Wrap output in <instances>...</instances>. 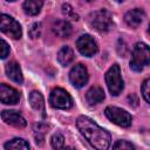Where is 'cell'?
<instances>
[{
    "label": "cell",
    "instance_id": "f1b7e54d",
    "mask_svg": "<svg viewBox=\"0 0 150 150\" xmlns=\"http://www.w3.org/2000/svg\"><path fill=\"white\" fill-rule=\"evenodd\" d=\"M7 1H14V0H7Z\"/></svg>",
    "mask_w": 150,
    "mask_h": 150
},
{
    "label": "cell",
    "instance_id": "5bb4252c",
    "mask_svg": "<svg viewBox=\"0 0 150 150\" xmlns=\"http://www.w3.org/2000/svg\"><path fill=\"white\" fill-rule=\"evenodd\" d=\"M6 74H7V76L12 81H14L16 83H22L23 82V76H22L21 69H20L19 64L15 61H12V62L7 63V66H6Z\"/></svg>",
    "mask_w": 150,
    "mask_h": 150
},
{
    "label": "cell",
    "instance_id": "7a4b0ae2",
    "mask_svg": "<svg viewBox=\"0 0 150 150\" xmlns=\"http://www.w3.org/2000/svg\"><path fill=\"white\" fill-rule=\"evenodd\" d=\"M149 62H150V49L148 45L143 42L136 43L130 60V68L134 71H142L144 67L149 66Z\"/></svg>",
    "mask_w": 150,
    "mask_h": 150
},
{
    "label": "cell",
    "instance_id": "cb8c5ba5",
    "mask_svg": "<svg viewBox=\"0 0 150 150\" xmlns=\"http://www.w3.org/2000/svg\"><path fill=\"white\" fill-rule=\"evenodd\" d=\"M149 88H150V80L146 79V80H144V82H143V84H142V87H141L142 96H143V98L145 100L146 103L150 102V100H149V93H150V91H149Z\"/></svg>",
    "mask_w": 150,
    "mask_h": 150
},
{
    "label": "cell",
    "instance_id": "d6986e66",
    "mask_svg": "<svg viewBox=\"0 0 150 150\" xmlns=\"http://www.w3.org/2000/svg\"><path fill=\"white\" fill-rule=\"evenodd\" d=\"M48 129H49V127L47 124L42 123V122H38V123L34 124L33 131H34V138H35L36 144H42L43 143L45 136L48 132Z\"/></svg>",
    "mask_w": 150,
    "mask_h": 150
},
{
    "label": "cell",
    "instance_id": "7c38bea8",
    "mask_svg": "<svg viewBox=\"0 0 150 150\" xmlns=\"http://www.w3.org/2000/svg\"><path fill=\"white\" fill-rule=\"evenodd\" d=\"M145 18V13L143 9L141 8H135V9H131L129 12H127V14L124 15V20H125V23L131 27V28H136L138 27L142 21L144 20Z\"/></svg>",
    "mask_w": 150,
    "mask_h": 150
},
{
    "label": "cell",
    "instance_id": "484cf974",
    "mask_svg": "<svg viewBox=\"0 0 150 150\" xmlns=\"http://www.w3.org/2000/svg\"><path fill=\"white\" fill-rule=\"evenodd\" d=\"M114 149H135V146L129 143L128 141H117L114 145H112Z\"/></svg>",
    "mask_w": 150,
    "mask_h": 150
},
{
    "label": "cell",
    "instance_id": "ffe728a7",
    "mask_svg": "<svg viewBox=\"0 0 150 150\" xmlns=\"http://www.w3.org/2000/svg\"><path fill=\"white\" fill-rule=\"evenodd\" d=\"M5 149H29V144L22 138H13L5 144Z\"/></svg>",
    "mask_w": 150,
    "mask_h": 150
},
{
    "label": "cell",
    "instance_id": "44dd1931",
    "mask_svg": "<svg viewBox=\"0 0 150 150\" xmlns=\"http://www.w3.org/2000/svg\"><path fill=\"white\" fill-rule=\"evenodd\" d=\"M50 143L54 149H62V148H64V137L62 136V134L56 132L52 136Z\"/></svg>",
    "mask_w": 150,
    "mask_h": 150
},
{
    "label": "cell",
    "instance_id": "3957f363",
    "mask_svg": "<svg viewBox=\"0 0 150 150\" xmlns=\"http://www.w3.org/2000/svg\"><path fill=\"white\" fill-rule=\"evenodd\" d=\"M90 26L97 32H107L112 26V15L107 9H100L89 15Z\"/></svg>",
    "mask_w": 150,
    "mask_h": 150
},
{
    "label": "cell",
    "instance_id": "9a60e30c",
    "mask_svg": "<svg viewBox=\"0 0 150 150\" xmlns=\"http://www.w3.org/2000/svg\"><path fill=\"white\" fill-rule=\"evenodd\" d=\"M86 100L89 104H97L104 100V91L100 87H93L87 91Z\"/></svg>",
    "mask_w": 150,
    "mask_h": 150
},
{
    "label": "cell",
    "instance_id": "ac0fdd59",
    "mask_svg": "<svg viewBox=\"0 0 150 150\" xmlns=\"http://www.w3.org/2000/svg\"><path fill=\"white\" fill-rule=\"evenodd\" d=\"M43 6V0H25L23 11L28 15H36Z\"/></svg>",
    "mask_w": 150,
    "mask_h": 150
},
{
    "label": "cell",
    "instance_id": "9c48e42d",
    "mask_svg": "<svg viewBox=\"0 0 150 150\" xmlns=\"http://www.w3.org/2000/svg\"><path fill=\"white\" fill-rule=\"evenodd\" d=\"M69 80L74 87H76V88L83 87L88 82V70H87L86 66H83L81 63L75 64L69 73Z\"/></svg>",
    "mask_w": 150,
    "mask_h": 150
},
{
    "label": "cell",
    "instance_id": "8992f818",
    "mask_svg": "<svg viewBox=\"0 0 150 150\" xmlns=\"http://www.w3.org/2000/svg\"><path fill=\"white\" fill-rule=\"evenodd\" d=\"M0 30L12 39H20L22 29L20 23L7 14H0Z\"/></svg>",
    "mask_w": 150,
    "mask_h": 150
},
{
    "label": "cell",
    "instance_id": "4fadbf2b",
    "mask_svg": "<svg viewBox=\"0 0 150 150\" xmlns=\"http://www.w3.org/2000/svg\"><path fill=\"white\" fill-rule=\"evenodd\" d=\"M52 30L59 38H68L71 34V25L66 20H57L53 23Z\"/></svg>",
    "mask_w": 150,
    "mask_h": 150
},
{
    "label": "cell",
    "instance_id": "2e32d148",
    "mask_svg": "<svg viewBox=\"0 0 150 150\" xmlns=\"http://www.w3.org/2000/svg\"><path fill=\"white\" fill-rule=\"evenodd\" d=\"M29 103L33 109L40 111L42 116L45 117V100H43V96L39 91L34 90L29 94Z\"/></svg>",
    "mask_w": 150,
    "mask_h": 150
},
{
    "label": "cell",
    "instance_id": "277c9868",
    "mask_svg": "<svg viewBox=\"0 0 150 150\" xmlns=\"http://www.w3.org/2000/svg\"><path fill=\"white\" fill-rule=\"evenodd\" d=\"M105 82H107V86H108V89H109L110 94L114 95V96L120 95L121 91L123 90L124 83H123V80H122V76H121L120 66L117 63L112 64L108 69V71L105 73Z\"/></svg>",
    "mask_w": 150,
    "mask_h": 150
},
{
    "label": "cell",
    "instance_id": "603a6c76",
    "mask_svg": "<svg viewBox=\"0 0 150 150\" xmlns=\"http://www.w3.org/2000/svg\"><path fill=\"white\" fill-rule=\"evenodd\" d=\"M40 34H41V23L40 22L33 23L29 28V36L32 39H36L40 36Z\"/></svg>",
    "mask_w": 150,
    "mask_h": 150
},
{
    "label": "cell",
    "instance_id": "ba28073f",
    "mask_svg": "<svg viewBox=\"0 0 150 150\" xmlns=\"http://www.w3.org/2000/svg\"><path fill=\"white\" fill-rule=\"evenodd\" d=\"M76 47H77L79 52L87 57L94 56L98 49L94 38L90 36L89 34H84V35L80 36L79 40L76 41Z\"/></svg>",
    "mask_w": 150,
    "mask_h": 150
},
{
    "label": "cell",
    "instance_id": "d4e9b609",
    "mask_svg": "<svg viewBox=\"0 0 150 150\" xmlns=\"http://www.w3.org/2000/svg\"><path fill=\"white\" fill-rule=\"evenodd\" d=\"M8 54H9V46H8V43L5 40L0 39V59L7 57Z\"/></svg>",
    "mask_w": 150,
    "mask_h": 150
},
{
    "label": "cell",
    "instance_id": "30bf717a",
    "mask_svg": "<svg viewBox=\"0 0 150 150\" xmlns=\"http://www.w3.org/2000/svg\"><path fill=\"white\" fill-rule=\"evenodd\" d=\"M19 100H20V95L14 88H12L5 83L0 84V102L1 103L16 104L19 102Z\"/></svg>",
    "mask_w": 150,
    "mask_h": 150
},
{
    "label": "cell",
    "instance_id": "83f0119b",
    "mask_svg": "<svg viewBox=\"0 0 150 150\" xmlns=\"http://www.w3.org/2000/svg\"><path fill=\"white\" fill-rule=\"evenodd\" d=\"M86 1H88V2H91V1H94V0H86Z\"/></svg>",
    "mask_w": 150,
    "mask_h": 150
},
{
    "label": "cell",
    "instance_id": "6da1fadb",
    "mask_svg": "<svg viewBox=\"0 0 150 150\" xmlns=\"http://www.w3.org/2000/svg\"><path fill=\"white\" fill-rule=\"evenodd\" d=\"M76 125L91 146L97 150H105L109 148L111 141L109 132L97 125L93 120L86 116H80L76 121Z\"/></svg>",
    "mask_w": 150,
    "mask_h": 150
},
{
    "label": "cell",
    "instance_id": "5b68a950",
    "mask_svg": "<svg viewBox=\"0 0 150 150\" xmlns=\"http://www.w3.org/2000/svg\"><path fill=\"white\" fill-rule=\"evenodd\" d=\"M104 114L105 116L115 124L122 127V128H128L131 125V122H132V117L131 115L121 109V108H117V107H107L105 110H104Z\"/></svg>",
    "mask_w": 150,
    "mask_h": 150
},
{
    "label": "cell",
    "instance_id": "7402d4cb",
    "mask_svg": "<svg viewBox=\"0 0 150 150\" xmlns=\"http://www.w3.org/2000/svg\"><path fill=\"white\" fill-rule=\"evenodd\" d=\"M62 13H63L67 18H70V19H73V20H77V19H79V15L73 11L71 6L68 5V4L62 5Z\"/></svg>",
    "mask_w": 150,
    "mask_h": 150
},
{
    "label": "cell",
    "instance_id": "8fae6325",
    "mask_svg": "<svg viewBox=\"0 0 150 150\" xmlns=\"http://www.w3.org/2000/svg\"><path fill=\"white\" fill-rule=\"evenodd\" d=\"M1 118L9 125L12 127H15V128H25L27 125V122L26 120L16 111L14 110H4L1 112Z\"/></svg>",
    "mask_w": 150,
    "mask_h": 150
},
{
    "label": "cell",
    "instance_id": "4316f807",
    "mask_svg": "<svg viewBox=\"0 0 150 150\" xmlns=\"http://www.w3.org/2000/svg\"><path fill=\"white\" fill-rule=\"evenodd\" d=\"M115 1H117V2H123V1H125V0H115Z\"/></svg>",
    "mask_w": 150,
    "mask_h": 150
},
{
    "label": "cell",
    "instance_id": "52a82bcc",
    "mask_svg": "<svg viewBox=\"0 0 150 150\" xmlns=\"http://www.w3.org/2000/svg\"><path fill=\"white\" fill-rule=\"evenodd\" d=\"M49 103L56 109H70L73 107V100L70 95L62 88H55L52 90Z\"/></svg>",
    "mask_w": 150,
    "mask_h": 150
},
{
    "label": "cell",
    "instance_id": "e0dca14e",
    "mask_svg": "<svg viewBox=\"0 0 150 150\" xmlns=\"http://www.w3.org/2000/svg\"><path fill=\"white\" fill-rule=\"evenodd\" d=\"M74 60V52L70 47L68 46H63L59 53H57V61L62 64V66H69Z\"/></svg>",
    "mask_w": 150,
    "mask_h": 150
}]
</instances>
